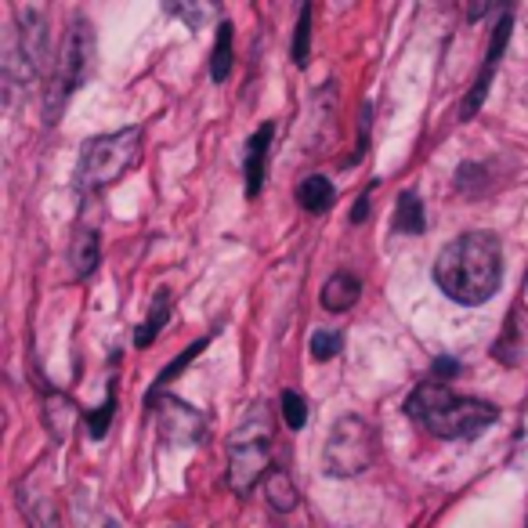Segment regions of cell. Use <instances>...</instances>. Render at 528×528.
<instances>
[{
  "label": "cell",
  "instance_id": "20",
  "mask_svg": "<svg viewBox=\"0 0 528 528\" xmlns=\"http://www.w3.org/2000/svg\"><path fill=\"white\" fill-rule=\"evenodd\" d=\"M22 514H26L29 528H62V514H58L51 492H33L29 500L22 496Z\"/></svg>",
  "mask_w": 528,
  "mask_h": 528
},
{
  "label": "cell",
  "instance_id": "18",
  "mask_svg": "<svg viewBox=\"0 0 528 528\" xmlns=\"http://www.w3.org/2000/svg\"><path fill=\"white\" fill-rule=\"evenodd\" d=\"M170 290L167 286H160L156 290V297H152V308H149V315H145V322L134 330V348H152L156 344V337L163 333V326H167V319H170Z\"/></svg>",
  "mask_w": 528,
  "mask_h": 528
},
{
  "label": "cell",
  "instance_id": "22",
  "mask_svg": "<svg viewBox=\"0 0 528 528\" xmlns=\"http://www.w3.org/2000/svg\"><path fill=\"white\" fill-rule=\"evenodd\" d=\"M312 15H315L312 4H301L297 26H293V48H290V58L297 69H308V58H312Z\"/></svg>",
  "mask_w": 528,
  "mask_h": 528
},
{
  "label": "cell",
  "instance_id": "30",
  "mask_svg": "<svg viewBox=\"0 0 528 528\" xmlns=\"http://www.w3.org/2000/svg\"><path fill=\"white\" fill-rule=\"evenodd\" d=\"M373 192H377V181H369L366 189H362V196L355 199V207H351V214H348L351 225H362V221H366V217H369V207H373L369 199H373Z\"/></svg>",
  "mask_w": 528,
  "mask_h": 528
},
{
  "label": "cell",
  "instance_id": "8",
  "mask_svg": "<svg viewBox=\"0 0 528 528\" xmlns=\"http://www.w3.org/2000/svg\"><path fill=\"white\" fill-rule=\"evenodd\" d=\"M149 409L156 413V424L167 445H203L207 442V416L192 409L189 402H181L174 395L152 398Z\"/></svg>",
  "mask_w": 528,
  "mask_h": 528
},
{
  "label": "cell",
  "instance_id": "4",
  "mask_svg": "<svg viewBox=\"0 0 528 528\" xmlns=\"http://www.w3.org/2000/svg\"><path fill=\"white\" fill-rule=\"evenodd\" d=\"M142 142L145 127H123V131L98 134V138L84 142L80 163H76V192L95 196V192L109 189L113 181H120L142 156Z\"/></svg>",
  "mask_w": 528,
  "mask_h": 528
},
{
  "label": "cell",
  "instance_id": "6",
  "mask_svg": "<svg viewBox=\"0 0 528 528\" xmlns=\"http://www.w3.org/2000/svg\"><path fill=\"white\" fill-rule=\"evenodd\" d=\"M373 463H377V427L359 413L340 416L322 449V471L330 478H359Z\"/></svg>",
  "mask_w": 528,
  "mask_h": 528
},
{
  "label": "cell",
  "instance_id": "24",
  "mask_svg": "<svg viewBox=\"0 0 528 528\" xmlns=\"http://www.w3.org/2000/svg\"><path fill=\"white\" fill-rule=\"evenodd\" d=\"M163 11L174 19H185L189 29H203V22L217 15V4H163Z\"/></svg>",
  "mask_w": 528,
  "mask_h": 528
},
{
  "label": "cell",
  "instance_id": "28",
  "mask_svg": "<svg viewBox=\"0 0 528 528\" xmlns=\"http://www.w3.org/2000/svg\"><path fill=\"white\" fill-rule=\"evenodd\" d=\"M369 120H373V109H369V102L362 105V113H359V149H355V156L351 160H344V167H355V163L362 160L369 152Z\"/></svg>",
  "mask_w": 528,
  "mask_h": 528
},
{
  "label": "cell",
  "instance_id": "1",
  "mask_svg": "<svg viewBox=\"0 0 528 528\" xmlns=\"http://www.w3.org/2000/svg\"><path fill=\"white\" fill-rule=\"evenodd\" d=\"M434 286L463 308L489 304L503 286V243L496 232H463L442 246L434 261Z\"/></svg>",
  "mask_w": 528,
  "mask_h": 528
},
{
  "label": "cell",
  "instance_id": "25",
  "mask_svg": "<svg viewBox=\"0 0 528 528\" xmlns=\"http://www.w3.org/2000/svg\"><path fill=\"white\" fill-rule=\"evenodd\" d=\"M308 348H312L315 362H330V359H337L340 348H344V337H340L337 330H315L312 340H308Z\"/></svg>",
  "mask_w": 528,
  "mask_h": 528
},
{
  "label": "cell",
  "instance_id": "26",
  "mask_svg": "<svg viewBox=\"0 0 528 528\" xmlns=\"http://www.w3.org/2000/svg\"><path fill=\"white\" fill-rule=\"evenodd\" d=\"M279 406H283V420L290 431H301V427L308 424V406H304V398L297 395V391L286 387L283 395H279Z\"/></svg>",
  "mask_w": 528,
  "mask_h": 528
},
{
  "label": "cell",
  "instance_id": "2",
  "mask_svg": "<svg viewBox=\"0 0 528 528\" xmlns=\"http://www.w3.org/2000/svg\"><path fill=\"white\" fill-rule=\"evenodd\" d=\"M402 413L413 420L416 427H424L427 434L442 438V442H474L485 427L500 420V406L481 402V398H460L449 391V384L427 380L406 398Z\"/></svg>",
  "mask_w": 528,
  "mask_h": 528
},
{
  "label": "cell",
  "instance_id": "10",
  "mask_svg": "<svg viewBox=\"0 0 528 528\" xmlns=\"http://www.w3.org/2000/svg\"><path fill=\"white\" fill-rule=\"evenodd\" d=\"M272 138H275V123H261L250 142H246V156H243V178H246V199H257L264 189V170H268V152H272Z\"/></svg>",
  "mask_w": 528,
  "mask_h": 528
},
{
  "label": "cell",
  "instance_id": "31",
  "mask_svg": "<svg viewBox=\"0 0 528 528\" xmlns=\"http://www.w3.org/2000/svg\"><path fill=\"white\" fill-rule=\"evenodd\" d=\"M170 528H185V525H170Z\"/></svg>",
  "mask_w": 528,
  "mask_h": 528
},
{
  "label": "cell",
  "instance_id": "15",
  "mask_svg": "<svg viewBox=\"0 0 528 528\" xmlns=\"http://www.w3.org/2000/svg\"><path fill=\"white\" fill-rule=\"evenodd\" d=\"M261 489H264V500H268V507H272L275 514H290V510H297V503H301L297 485H293L286 467H272L268 478L261 481Z\"/></svg>",
  "mask_w": 528,
  "mask_h": 528
},
{
  "label": "cell",
  "instance_id": "17",
  "mask_svg": "<svg viewBox=\"0 0 528 528\" xmlns=\"http://www.w3.org/2000/svg\"><path fill=\"white\" fill-rule=\"evenodd\" d=\"M391 228L398 236H424L427 232V217H424V203L416 192H402L395 199V214H391Z\"/></svg>",
  "mask_w": 528,
  "mask_h": 528
},
{
  "label": "cell",
  "instance_id": "13",
  "mask_svg": "<svg viewBox=\"0 0 528 528\" xmlns=\"http://www.w3.org/2000/svg\"><path fill=\"white\" fill-rule=\"evenodd\" d=\"M362 297V279L355 272H333L322 286L319 301L330 315H344L348 308H355Z\"/></svg>",
  "mask_w": 528,
  "mask_h": 528
},
{
  "label": "cell",
  "instance_id": "21",
  "mask_svg": "<svg viewBox=\"0 0 528 528\" xmlns=\"http://www.w3.org/2000/svg\"><path fill=\"white\" fill-rule=\"evenodd\" d=\"M492 359L500 362V366L514 369L521 366V333H518V312L507 315V326H503V333L496 337V344H492Z\"/></svg>",
  "mask_w": 528,
  "mask_h": 528
},
{
  "label": "cell",
  "instance_id": "5",
  "mask_svg": "<svg viewBox=\"0 0 528 528\" xmlns=\"http://www.w3.org/2000/svg\"><path fill=\"white\" fill-rule=\"evenodd\" d=\"M95 51H98L95 26L84 19H76L73 29L66 33V40H62L55 76H51V87H48V95H44V116H48V123H55L58 116H62V109H66L69 98L87 84V76L95 69Z\"/></svg>",
  "mask_w": 528,
  "mask_h": 528
},
{
  "label": "cell",
  "instance_id": "3",
  "mask_svg": "<svg viewBox=\"0 0 528 528\" xmlns=\"http://www.w3.org/2000/svg\"><path fill=\"white\" fill-rule=\"evenodd\" d=\"M272 434L275 416L264 402H254L246 409L243 424L228 438V489L236 492L239 500H246L254 492L257 481L268 478L272 471Z\"/></svg>",
  "mask_w": 528,
  "mask_h": 528
},
{
  "label": "cell",
  "instance_id": "29",
  "mask_svg": "<svg viewBox=\"0 0 528 528\" xmlns=\"http://www.w3.org/2000/svg\"><path fill=\"white\" fill-rule=\"evenodd\" d=\"M460 359H449V355H438V359L431 362V380H438V384H445V380L460 377Z\"/></svg>",
  "mask_w": 528,
  "mask_h": 528
},
{
  "label": "cell",
  "instance_id": "7",
  "mask_svg": "<svg viewBox=\"0 0 528 528\" xmlns=\"http://www.w3.org/2000/svg\"><path fill=\"white\" fill-rule=\"evenodd\" d=\"M510 33H514V11L503 8V15L496 19V26H492V37H489V48H485V62H481L478 76H474L471 91L463 95L460 102V120H474L478 116V109L485 105V98H489V87L492 80H496V73H500V62H503V51H507L510 44Z\"/></svg>",
  "mask_w": 528,
  "mask_h": 528
},
{
  "label": "cell",
  "instance_id": "19",
  "mask_svg": "<svg viewBox=\"0 0 528 528\" xmlns=\"http://www.w3.org/2000/svg\"><path fill=\"white\" fill-rule=\"evenodd\" d=\"M207 348H210V337H203V340H192V344H189V348H185V351H181L178 359H174V362H167V366L160 369V377L152 380L149 395H145V406H149L152 398H160V395H163V387H167V384H174V380H178L181 373H185V369H189L192 362H196L199 355H203V351H207Z\"/></svg>",
  "mask_w": 528,
  "mask_h": 528
},
{
  "label": "cell",
  "instance_id": "14",
  "mask_svg": "<svg viewBox=\"0 0 528 528\" xmlns=\"http://www.w3.org/2000/svg\"><path fill=\"white\" fill-rule=\"evenodd\" d=\"M236 66V26L232 22H217V37H214V51H210V80L214 84H225Z\"/></svg>",
  "mask_w": 528,
  "mask_h": 528
},
{
  "label": "cell",
  "instance_id": "11",
  "mask_svg": "<svg viewBox=\"0 0 528 528\" xmlns=\"http://www.w3.org/2000/svg\"><path fill=\"white\" fill-rule=\"evenodd\" d=\"M40 413H44V427H48L51 442H66L69 434H73L76 420H80V409H76V402L66 395V391H55V387H48L44 391V406H40Z\"/></svg>",
  "mask_w": 528,
  "mask_h": 528
},
{
  "label": "cell",
  "instance_id": "12",
  "mask_svg": "<svg viewBox=\"0 0 528 528\" xmlns=\"http://www.w3.org/2000/svg\"><path fill=\"white\" fill-rule=\"evenodd\" d=\"M98 261H102V239H98V232L91 225H80L73 232V243H69L73 283H87L98 272Z\"/></svg>",
  "mask_w": 528,
  "mask_h": 528
},
{
  "label": "cell",
  "instance_id": "23",
  "mask_svg": "<svg viewBox=\"0 0 528 528\" xmlns=\"http://www.w3.org/2000/svg\"><path fill=\"white\" fill-rule=\"evenodd\" d=\"M113 416H116V380H109V391H105L102 406L91 409V413L84 416L87 438H91V442H102L105 434H109V424H113Z\"/></svg>",
  "mask_w": 528,
  "mask_h": 528
},
{
  "label": "cell",
  "instance_id": "9",
  "mask_svg": "<svg viewBox=\"0 0 528 528\" xmlns=\"http://www.w3.org/2000/svg\"><path fill=\"white\" fill-rule=\"evenodd\" d=\"M15 19H19V29H15L19 55L29 73L37 76L44 58H48V11L37 8V4H22V8H15Z\"/></svg>",
  "mask_w": 528,
  "mask_h": 528
},
{
  "label": "cell",
  "instance_id": "27",
  "mask_svg": "<svg viewBox=\"0 0 528 528\" xmlns=\"http://www.w3.org/2000/svg\"><path fill=\"white\" fill-rule=\"evenodd\" d=\"M485 185H489V170L481 167V163H463V167L456 170V189L467 192V196L481 192Z\"/></svg>",
  "mask_w": 528,
  "mask_h": 528
},
{
  "label": "cell",
  "instance_id": "16",
  "mask_svg": "<svg viewBox=\"0 0 528 528\" xmlns=\"http://www.w3.org/2000/svg\"><path fill=\"white\" fill-rule=\"evenodd\" d=\"M297 203H301L304 214H326L337 203V189H333V181L326 174H308L297 185Z\"/></svg>",
  "mask_w": 528,
  "mask_h": 528
}]
</instances>
